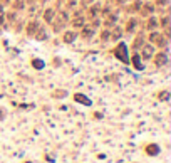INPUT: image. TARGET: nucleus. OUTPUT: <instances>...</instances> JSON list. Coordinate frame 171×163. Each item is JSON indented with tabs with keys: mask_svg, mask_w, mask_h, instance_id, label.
<instances>
[{
	"mask_svg": "<svg viewBox=\"0 0 171 163\" xmlns=\"http://www.w3.org/2000/svg\"><path fill=\"white\" fill-rule=\"evenodd\" d=\"M159 27L165 30H169V15H165L161 20H159Z\"/></svg>",
	"mask_w": 171,
	"mask_h": 163,
	"instance_id": "aec40b11",
	"label": "nucleus"
},
{
	"mask_svg": "<svg viewBox=\"0 0 171 163\" xmlns=\"http://www.w3.org/2000/svg\"><path fill=\"white\" fill-rule=\"evenodd\" d=\"M124 2H126V0H117V3H124Z\"/></svg>",
	"mask_w": 171,
	"mask_h": 163,
	"instance_id": "72a5a7b5",
	"label": "nucleus"
},
{
	"mask_svg": "<svg viewBox=\"0 0 171 163\" xmlns=\"http://www.w3.org/2000/svg\"><path fill=\"white\" fill-rule=\"evenodd\" d=\"M67 24H69V14H67L66 10H62L59 15L55 14L54 20H52V30H54L55 34H59V32H62V29Z\"/></svg>",
	"mask_w": 171,
	"mask_h": 163,
	"instance_id": "f257e3e1",
	"label": "nucleus"
},
{
	"mask_svg": "<svg viewBox=\"0 0 171 163\" xmlns=\"http://www.w3.org/2000/svg\"><path fill=\"white\" fill-rule=\"evenodd\" d=\"M142 45H144V34H138V37L134 39L133 47H134V49H141Z\"/></svg>",
	"mask_w": 171,
	"mask_h": 163,
	"instance_id": "a211bd4d",
	"label": "nucleus"
},
{
	"mask_svg": "<svg viewBox=\"0 0 171 163\" xmlns=\"http://www.w3.org/2000/svg\"><path fill=\"white\" fill-rule=\"evenodd\" d=\"M69 22H70V25H72L74 29H82V27L86 25V19L81 15V12H76V14H74V19L69 20Z\"/></svg>",
	"mask_w": 171,
	"mask_h": 163,
	"instance_id": "423d86ee",
	"label": "nucleus"
},
{
	"mask_svg": "<svg viewBox=\"0 0 171 163\" xmlns=\"http://www.w3.org/2000/svg\"><path fill=\"white\" fill-rule=\"evenodd\" d=\"M136 25H138V20L136 19H129L127 20V24H126V32H134L136 30Z\"/></svg>",
	"mask_w": 171,
	"mask_h": 163,
	"instance_id": "6ab92c4d",
	"label": "nucleus"
},
{
	"mask_svg": "<svg viewBox=\"0 0 171 163\" xmlns=\"http://www.w3.org/2000/svg\"><path fill=\"white\" fill-rule=\"evenodd\" d=\"M112 34H111V37H112V41H117V39H121V35H123V30L119 29V27H112Z\"/></svg>",
	"mask_w": 171,
	"mask_h": 163,
	"instance_id": "412c9836",
	"label": "nucleus"
},
{
	"mask_svg": "<svg viewBox=\"0 0 171 163\" xmlns=\"http://www.w3.org/2000/svg\"><path fill=\"white\" fill-rule=\"evenodd\" d=\"M3 20H5V17H3V15H0V25L3 24Z\"/></svg>",
	"mask_w": 171,
	"mask_h": 163,
	"instance_id": "2f4dec72",
	"label": "nucleus"
},
{
	"mask_svg": "<svg viewBox=\"0 0 171 163\" xmlns=\"http://www.w3.org/2000/svg\"><path fill=\"white\" fill-rule=\"evenodd\" d=\"M146 29L149 30V32H153V30H158L159 29V19L154 15H149L148 20H146Z\"/></svg>",
	"mask_w": 171,
	"mask_h": 163,
	"instance_id": "0eeeda50",
	"label": "nucleus"
},
{
	"mask_svg": "<svg viewBox=\"0 0 171 163\" xmlns=\"http://www.w3.org/2000/svg\"><path fill=\"white\" fill-rule=\"evenodd\" d=\"M116 24H117V15H116V14H111V12H109L108 15L104 17V25H106V29L116 27Z\"/></svg>",
	"mask_w": 171,
	"mask_h": 163,
	"instance_id": "9b49d317",
	"label": "nucleus"
},
{
	"mask_svg": "<svg viewBox=\"0 0 171 163\" xmlns=\"http://www.w3.org/2000/svg\"><path fill=\"white\" fill-rule=\"evenodd\" d=\"M158 151H159V148L156 146V145H149V146L146 148V153H148V155H156Z\"/></svg>",
	"mask_w": 171,
	"mask_h": 163,
	"instance_id": "4be33fe9",
	"label": "nucleus"
},
{
	"mask_svg": "<svg viewBox=\"0 0 171 163\" xmlns=\"http://www.w3.org/2000/svg\"><path fill=\"white\" fill-rule=\"evenodd\" d=\"M158 99H161V101H168V99H169V93H168V91H161V93L158 94Z\"/></svg>",
	"mask_w": 171,
	"mask_h": 163,
	"instance_id": "393cba45",
	"label": "nucleus"
},
{
	"mask_svg": "<svg viewBox=\"0 0 171 163\" xmlns=\"http://www.w3.org/2000/svg\"><path fill=\"white\" fill-rule=\"evenodd\" d=\"M141 5H142L141 0H136V2L133 3V7H129V10H131V12H136V10H139V7H141Z\"/></svg>",
	"mask_w": 171,
	"mask_h": 163,
	"instance_id": "a878e982",
	"label": "nucleus"
},
{
	"mask_svg": "<svg viewBox=\"0 0 171 163\" xmlns=\"http://www.w3.org/2000/svg\"><path fill=\"white\" fill-rule=\"evenodd\" d=\"M149 41H151L154 45H158V47H166V45H168V37L159 34L158 30H153V32L149 34Z\"/></svg>",
	"mask_w": 171,
	"mask_h": 163,
	"instance_id": "7ed1b4c3",
	"label": "nucleus"
},
{
	"mask_svg": "<svg viewBox=\"0 0 171 163\" xmlns=\"http://www.w3.org/2000/svg\"><path fill=\"white\" fill-rule=\"evenodd\" d=\"M3 118V111H2V108H0V119Z\"/></svg>",
	"mask_w": 171,
	"mask_h": 163,
	"instance_id": "473e14b6",
	"label": "nucleus"
},
{
	"mask_svg": "<svg viewBox=\"0 0 171 163\" xmlns=\"http://www.w3.org/2000/svg\"><path fill=\"white\" fill-rule=\"evenodd\" d=\"M153 59H154V66H156V67H163V66H166V64H168V61H169L168 52H165V51H163V52H158V54L154 52Z\"/></svg>",
	"mask_w": 171,
	"mask_h": 163,
	"instance_id": "20e7f679",
	"label": "nucleus"
},
{
	"mask_svg": "<svg viewBox=\"0 0 171 163\" xmlns=\"http://www.w3.org/2000/svg\"><path fill=\"white\" fill-rule=\"evenodd\" d=\"M114 56H116V57L119 59L121 62H124V64H129V54H127V45L124 44V42H119V44L116 45V49H114Z\"/></svg>",
	"mask_w": 171,
	"mask_h": 163,
	"instance_id": "f03ea898",
	"label": "nucleus"
},
{
	"mask_svg": "<svg viewBox=\"0 0 171 163\" xmlns=\"http://www.w3.org/2000/svg\"><path fill=\"white\" fill-rule=\"evenodd\" d=\"M154 9H156V7L153 5V3H144V5L139 7V10H138V12H139L142 17H149V15H153V14H154Z\"/></svg>",
	"mask_w": 171,
	"mask_h": 163,
	"instance_id": "6e6552de",
	"label": "nucleus"
},
{
	"mask_svg": "<svg viewBox=\"0 0 171 163\" xmlns=\"http://www.w3.org/2000/svg\"><path fill=\"white\" fill-rule=\"evenodd\" d=\"M129 61H131V64L134 66V69H138V71H142V69H144V66H142V59H141L139 54H134Z\"/></svg>",
	"mask_w": 171,
	"mask_h": 163,
	"instance_id": "4468645a",
	"label": "nucleus"
},
{
	"mask_svg": "<svg viewBox=\"0 0 171 163\" xmlns=\"http://www.w3.org/2000/svg\"><path fill=\"white\" fill-rule=\"evenodd\" d=\"M111 37V29H102L101 30V41H108Z\"/></svg>",
	"mask_w": 171,
	"mask_h": 163,
	"instance_id": "5701e85b",
	"label": "nucleus"
},
{
	"mask_svg": "<svg viewBox=\"0 0 171 163\" xmlns=\"http://www.w3.org/2000/svg\"><path fill=\"white\" fill-rule=\"evenodd\" d=\"M154 56V45L153 44H144L141 47V59L142 61H148Z\"/></svg>",
	"mask_w": 171,
	"mask_h": 163,
	"instance_id": "39448f33",
	"label": "nucleus"
},
{
	"mask_svg": "<svg viewBox=\"0 0 171 163\" xmlns=\"http://www.w3.org/2000/svg\"><path fill=\"white\" fill-rule=\"evenodd\" d=\"M39 27H40V24H39L37 20H30V22L27 24V27H25V34L28 35V37H34Z\"/></svg>",
	"mask_w": 171,
	"mask_h": 163,
	"instance_id": "9d476101",
	"label": "nucleus"
},
{
	"mask_svg": "<svg viewBox=\"0 0 171 163\" xmlns=\"http://www.w3.org/2000/svg\"><path fill=\"white\" fill-rule=\"evenodd\" d=\"M13 9L15 10H24L25 9V3H24L22 0H13Z\"/></svg>",
	"mask_w": 171,
	"mask_h": 163,
	"instance_id": "b1692460",
	"label": "nucleus"
},
{
	"mask_svg": "<svg viewBox=\"0 0 171 163\" xmlns=\"http://www.w3.org/2000/svg\"><path fill=\"white\" fill-rule=\"evenodd\" d=\"M32 64H34L35 67H39V69H42V67H44V62H42V61H37V59H34V61H32Z\"/></svg>",
	"mask_w": 171,
	"mask_h": 163,
	"instance_id": "cd10ccee",
	"label": "nucleus"
},
{
	"mask_svg": "<svg viewBox=\"0 0 171 163\" xmlns=\"http://www.w3.org/2000/svg\"><path fill=\"white\" fill-rule=\"evenodd\" d=\"M99 12H101V7L99 5H92V7H89V10H87V15H89V19H96V17L99 15Z\"/></svg>",
	"mask_w": 171,
	"mask_h": 163,
	"instance_id": "dca6fc26",
	"label": "nucleus"
},
{
	"mask_svg": "<svg viewBox=\"0 0 171 163\" xmlns=\"http://www.w3.org/2000/svg\"><path fill=\"white\" fill-rule=\"evenodd\" d=\"M0 14H2V3H0Z\"/></svg>",
	"mask_w": 171,
	"mask_h": 163,
	"instance_id": "f704fd0d",
	"label": "nucleus"
},
{
	"mask_svg": "<svg viewBox=\"0 0 171 163\" xmlns=\"http://www.w3.org/2000/svg\"><path fill=\"white\" fill-rule=\"evenodd\" d=\"M54 17H55V9H45L44 10V20H45V24H52Z\"/></svg>",
	"mask_w": 171,
	"mask_h": 163,
	"instance_id": "2eb2a0df",
	"label": "nucleus"
},
{
	"mask_svg": "<svg viewBox=\"0 0 171 163\" xmlns=\"http://www.w3.org/2000/svg\"><path fill=\"white\" fill-rule=\"evenodd\" d=\"M35 41L37 42H42V41H47V37H49V34H47V29H45V27H39L37 29V32H35Z\"/></svg>",
	"mask_w": 171,
	"mask_h": 163,
	"instance_id": "ddd939ff",
	"label": "nucleus"
},
{
	"mask_svg": "<svg viewBox=\"0 0 171 163\" xmlns=\"http://www.w3.org/2000/svg\"><path fill=\"white\" fill-rule=\"evenodd\" d=\"M166 5H168V0H156L154 7H159V9H161V7H166Z\"/></svg>",
	"mask_w": 171,
	"mask_h": 163,
	"instance_id": "bb28decb",
	"label": "nucleus"
},
{
	"mask_svg": "<svg viewBox=\"0 0 171 163\" xmlns=\"http://www.w3.org/2000/svg\"><path fill=\"white\" fill-rule=\"evenodd\" d=\"M74 99H76V103H82V104H86V106H91V99L86 98L84 94H81V93L74 94Z\"/></svg>",
	"mask_w": 171,
	"mask_h": 163,
	"instance_id": "f3484780",
	"label": "nucleus"
},
{
	"mask_svg": "<svg viewBox=\"0 0 171 163\" xmlns=\"http://www.w3.org/2000/svg\"><path fill=\"white\" fill-rule=\"evenodd\" d=\"M92 2H94V0H82V5H84V7H87V5H91Z\"/></svg>",
	"mask_w": 171,
	"mask_h": 163,
	"instance_id": "c756f323",
	"label": "nucleus"
},
{
	"mask_svg": "<svg viewBox=\"0 0 171 163\" xmlns=\"http://www.w3.org/2000/svg\"><path fill=\"white\" fill-rule=\"evenodd\" d=\"M81 37H82L84 41H91V39L94 37V29H92L91 25H87V24H86L82 29H81Z\"/></svg>",
	"mask_w": 171,
	"mask_h": 163,
	"instance_id": "f8f14e48",
	"label": "nucleus"
},
{
	"mask_svg": "<svg viewBox=\"0 0 171 163\" xmlns=\"http://www.w3.org/2000/svg\"><path fill=\"white\" fill-rule=\"evenodd\" d=\"M5 19L7 20H9V22H15V19H17V17H15V14H7V17H5Z\"/></svg>",
	"mask_w": 171,
	"mask_h": 163,
	"instance_id": "c85d7f7f",
	"label": "nucleus"
},
{
	"mask_svg": "<svg viewBox=\"0 0 171 163\" xmlns=\"http://www.w3.org/2000/svg\"><path fill=\"white\" fill-rule=\"evenodd\" d=\"M76 39H77L76 30H64V34H62V42L64 44H72Z\"/></svg>",
	"mask_w": 171,
	"mask_h": 163,
	"instance_id": "1a4fd4ad",
	"label": "nucleus"
},
{
	"mask_svg": "<svg viewBox=\"0 0 171 163\" xmlns=\"http://www.w3.org/2000/svg\"><path fill=\"white\" fill-rule=\"evenodd\" d=\"M10 2H13V0H0V3H2V5H7V3H10Z\"/></svg>",
	"mask_w": 171,
	"mask_h": 163,
	"instance_id": "7c9ffc66",
	"label": "nucleus"
}]
</instances>
